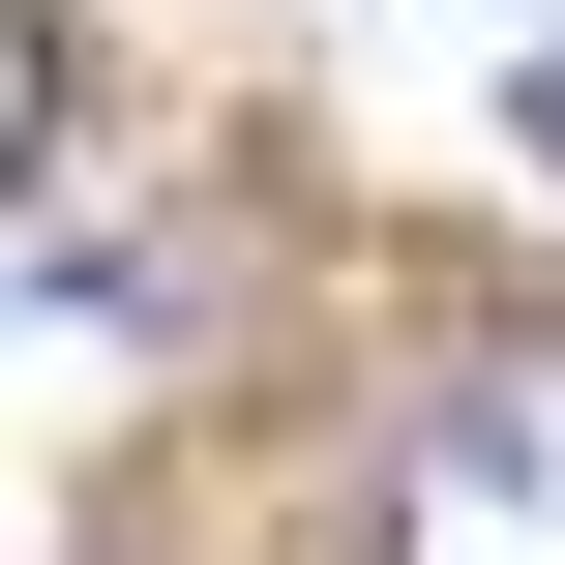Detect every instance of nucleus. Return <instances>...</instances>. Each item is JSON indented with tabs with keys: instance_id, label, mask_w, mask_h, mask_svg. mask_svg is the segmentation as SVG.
Here are the masks:
<instances>
[{
	"instance_id": "obj_3",
	"label": "nucleus",
	"mask_w": 565,
	"mask_h": 565,
	"mask_svg": "<svg viewBox=\"0 0 565 565\" xmlns=\"http://www.w3.org/2000/svg\"><path fill=\"white\" fill-rule=\"evenodd\" d=\"M507 119H536V149H565V30H536V89H507Z\"/></svg>"
},
{
	"instance_id": "obj_1",
	"label": "nucleus",
	"mask_w": 565,
	"mask_h": 565,
	"mask_svg": "<svg viewBox=\"0 0 565 565\" xmlns=\"http://www.w3.org/2000/svg\"><path fill=\"white\" fill-rule=\"evenodd\" d=\"M387 565H565V328H477L387 417Z\"/></svg>"
},
{
	"instance_id": "obj_2",
	"label": "nucleus",
	"mask_w": 565,
	"mask_h": 565,
	"mask_svg": "<svg viewBox=\"0 0 565 565\" xmlns=\"http://www.w3.org/2000/svg\"><path fill=\"white\" fill-rule=\"evenodd\" d=\"M30 119H60V30H30V0H0V179H30Z\"/></svg>"
}]
</instances>
